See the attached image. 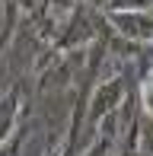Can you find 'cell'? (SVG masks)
<instances>
[{"instance_id": "6da1fadb", "label": "cell", "mask_w": 153, "mask_h": 156, "mask_svg": "<svg viewBox=\"0 0 153 156\" xmlns=\"http://www.w3.org/2000/svg\"><path fill=\"white\" fill-rule=\"evenodd\" d=\"M144 102H147V108L153 112V83H147V86H144Z\"/></svg>"}]
</instances>
